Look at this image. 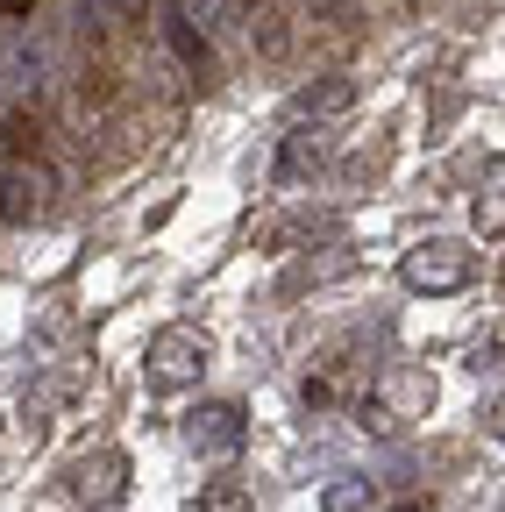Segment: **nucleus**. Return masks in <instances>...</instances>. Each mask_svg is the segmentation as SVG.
Instances as JSON below:
<instances>
[{
  "mask_svg": "<svg viewBox=\"0 0 505 512\" xmlns=\"http://www.w3.org/2000/svg\"><path fill=\"white\" fill-rule=\"evenodd\" d=\"M65 491L79 505H121V491H129V456H121V448H86L65 470Z\"/></svg>",
  "mask_w": 505,
  "mask_h": 512,
  "instance_id": "nucleus-7",
  "label": "nucleus"
},
{
  "mask_svg": "<svg viewBox=\"0 0 505 512\" xmlns=\"http://www.w3.org/2000/svg\"><path fill=\"white\" fill-rule=\"evenodd\" d=\"M470 221H477V235H484V242H491V235H505V157L484 171L477 200H470Z\"/></svg>",
  "mask_w": 505,
  "mask_h": 512,
  "instance_id": "nucleus-11",
  "label": "nucleus"
},
{
  "mask_svg": "<svg viewBox=\"0 0 505 512\" xmlns=\"http://www.w3.org/2000/svg\"><path fill=\"white\" fill-rule=\"evenodd\" d=\"M242 22H249V43H257L264 57L285 50V29H278V8H271V0H249V15H242Z\"/></svg>",
  "mask_w": 505,
  "mask_h": 512,
  "instance_id": "nucleus-14",
  "label": "nucleus"
},
{
  "mask_svg": "<svg viewBox=\"0 0 505 512\" xmlns=\"http://www.w3.org/2000/svg\"><path fill=\"white\" fill-rule=\"evenodd\" d=\"M370 505H377V484L370 477H335L321 491V512H370Z\"/></svg>",
  "mask_w": 505,
  "mask_h": 512,
  "instance_id": "nucleus-12",
  "label": "nucleus"
},
{
  "mask_svg": "<svg viewBox=\"0 0 505 512\" xmlns=\"http://www.w3.org/2000/svg\"><path fill=\"white\" fill-rule=\"evenodd\" d=\"M399 512H427V505H399Z\"/></svg>",
  "mask_w": 505,
  "mask_h": 512,
  "instance_id": "nucleus-18",
  "label": "nucleus"
},
{
  "mask_svg": "<svg viewBox=\"0 0 505 512\" xmlns=\"http://www.w3.org/2000/svg\"><path fill=\"white\" fill-rule=\"evenodd\" d=\"M321 164H328V136H321L313 121H299L292 136H285V150H278V178H285V185H299L306 171H321Z\"/></svg>",
  "mask_w": 505,
  "mask_h": 512,
  "instance_id": "nucleus-9",
  "label": "nucleus"
},
{
  "mask_svg": "<svg viewBox=\"0 0 505 512\" xmlns=\"http://www.w3.org/2000/svg\"><path fill=\"white\" fill-rule=\"evenodd\" d=\"M36 8V0H0V15H29Z\"/></svg>",
  "mask_w": 505,
  "mask_h": 512,
  "instance_id": "nucleus-16",
  "label": "nucleus"
},
{
  "mask_svg": "<svg viewBox=\"0 0 505 512\" xmlns=\"http://www.w3.org/2000/svg\"><path fill=\"white\" fill-rule=\"evenodd\" d=\"M57 207V171L43 164V157H0V221L8 228H29V221H43Z\"/></svg>",
  "mask_w": 505,
  "mask_h": 512,
  "instance_id": "nucleus-3",
  "label": "nucleus"
},
{
  "mask_svg": "<svg viewBox=\"0 0 505 512\" xmlns=\"http://www.w3.org/2000/svg\"><path fill=\"white\" fill-rule=\"evenodd\" d=\"M427 406H434V377H427V370L392 363V370L363 392L356 420H363V434H399V427H406V420H420Z\"/></svg>",
  "mask_w": 505,
  "mask_h": 512,
  "instance_id": "nucleus-1",
  "label": "nucleus"
},
{
  "mask_svg": "<svg viewBox=\"0 0 505 512\" xmlns=\"http://www.w3.org/2000/svg\"><path fill=\"white\" fill-rule=\"evenodd\" d=\"M349 107H356V79H342V72H335V79H321V86H306V93L292 100V114H299V121H313V128H321L328 114H349Z\"/></svg>",
  "mask_w": 505,
  "mask_h": 512,
  "instance_id": "nucleus-10",
  "label": "nucleus"
},
{
  "mask_svg": "<svg viewBox=\"0 0 505 512\" xmlns=\"http://www.w3.org/2000/svg\"><path fill=\"white\" fill-rule=\"evenodd\" d=\"M242 434H249V420H242L235 399H207V406L185 413V448H193L200 463H228L242 448Z\"/></svg>",
  "mask_w": 505,
  "mask_h": 512,
  "instance_id": "nucleus-5",
  "label": "nucleus"
},
{
  "mask_svg": "<svg viewBox=\"0 0 505 512\" xmlns=\"http://www.w3.org/2000/svg\"><path fill=\"white\" fill-rule=\"evenodd\" d=\"M0 93H8L15 107H36V100L50 93V50H43L29 29L0 36Z\"/></svg>",
  "mask_w": 505,
  "mask_h": 512,
  "instance_id": "nucleus-4",
  "label": "nucleus"
},
{
  "mask_svg": "<svg viewBox=\"0 0 505 512\" xmlns=\"http://www.w3.org/2000/svg\"><path fill=\"white\" fill-rule=\"evenodd\" d=\"M150 377L157 384H200V370H207V335L200 328H185V320H171V328H157L150 335Z\"/></svg>",
  "mask_w": 505,
  "mask_h": 512,
  "instance_id": "nucleus-6",
  "label": "nucleus"
},
{
  "mask_svg": "<svg viewBox=\"0 0 505 512\" xmlns=\"http://www.w3.org/2000/svg\"><path fill=\"white\" fill-rule=\"evenodd\" d=\"M200 512H257V498H249L242 477H214V484H200Z\"/></svg>",
  "mask_w": 505,
  "mask_h": 512,
  "instance_id": "nucleus-13",
  "label": "nucleus"
},
{
  "mask_svg": "<svg viewBox=\"0 0 505 512\" xmlns=\"http://www.w3.org/2000/svg\"><path fill=\"white\" fill-rule=\"evenodd\" d=\"M164 43L178 50V64H185L193 79H214V72H221V64H214V43L193 29V8H185V0H171V8H164Z\"/></svg>",
  "mask_w": 505,
  "mask_h": 512,
  "instance_id": "nucleus-8",
  "label": "nucleus"
},
{
  "mask_svg": "<svg viewBox=\"0 0 505 512\" xmlns=\"http://www.w3.org/2000/svg\"><path fill=\"white\" fill-rule=\"evenodd\" d=\"M399 278H406V292H463L477 278V249L456 235H427L399 256Z\"/></svg>",
  "mask_w": 505,
  "mask_h": 512,
  "instance_id": "nucleus-2",
  "label": "nucleus"
},
{
  "mask_svg": "<svg viewBox=\"0 0 505 512\" xmlns=\"http://www.w3.org/2000/svg\"><path fill=\"white\" fill-rule=\"evenodd\" d=\"M491 434H498V441H505V399H498V406H491Z\"/></svg>",
  "mask_w": 505,
  "mask_h": 512,
  "instance_id": "nucleus-17",
  "label": "nucleus"
},
{
  "mask_svg": "<svg viewBox=\"0 0 505 512\" xmlns=\"http://www.w3.org/2000/svg\"><path fill=\"white\" fill-rule=\"evenodd\" d=\"M0 157H22V128H15V100L0 93Z\"/></svg>",
  "mask_w": 505,
  "mask_h": 512,
  "instance_id": "nucleus-15",
  "label": "nucleus"
}]
</instances>
